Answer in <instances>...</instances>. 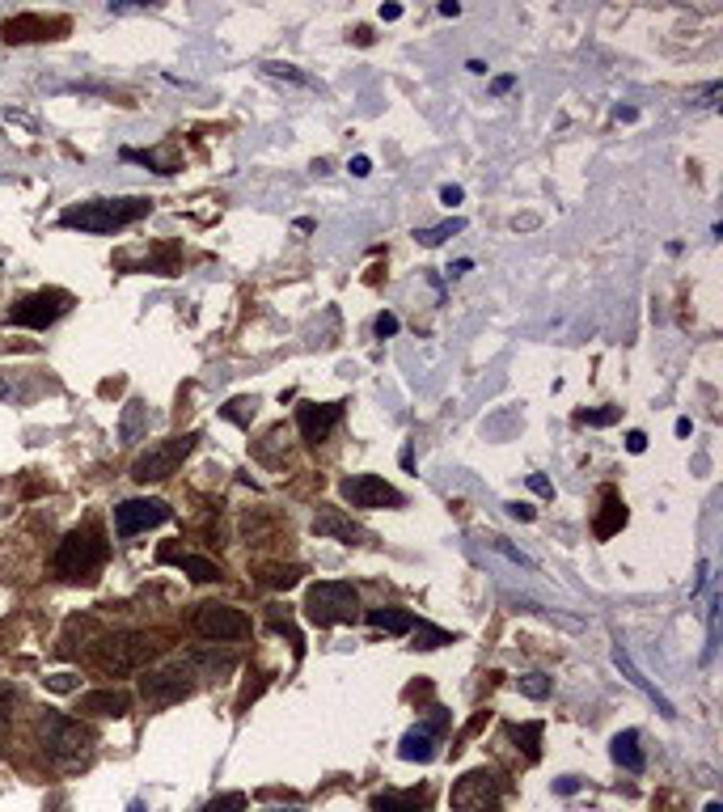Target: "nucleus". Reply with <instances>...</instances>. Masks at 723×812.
Instances as JSON below:
<instances>
[{
	"mask_svg": "<svg viewBox=\"0 0 723 812\" xmlns=\"http://www.w3.org/2000/svg\"><path fill=\"white\" fill-rule=\"evenodd\" d=\"M111 559V541L97 517H89L85 525H76L73 533H64L56 550V576L68 584H94L97 571Z\"/></svg>",
	"mask_w": 723,
	"mask_h": 812,
	"instance_id": "nucleus-1",
	"label": "nucleus"
},
{
	"mask_svg": "<svg viewBox=\"0 0 723 812\" xmlns=\"http://www.w3.org/2000/svg\"><path fill=\"white\" fill-rule=\"evenodd\" d=\"M152 212V199L144 195H123V199H89V203H68L59 212L64 229H81V233H114L135 225L140 216Z\"/></svg>",
	"mask_w": 723,
	"mask_h": 812,
	"instance_id": "nucleus-2",
	"label": "nucleus"
},
{
	"mask_svg": "<svg viewBox=\"0 0 723 812\" xmlns=\"http://www.w3.org/2000/svg\"><path fill=\"white\" fill-rule=\"evenodd\" d=\"M157 656H161V643H157V635H144V631H114L89 647V660L102 673H140Z\"/></svg>",
	"mask_w": 723,
	"mask_h": 812,
	"instance_id": "nucleus-3",
	"label": "nucleus"
},
{
	"mask_svg": "<svg viewBox=\"0 0 723 812\" xmlns=\"http://www.w3.org/2000/svg\"><path fill=\"white\" fill-rule=\"evenodd\" d=\"M38 745L56 766H76L94 754V728L73 716H59V711H42L38 716Z\"/></svg>",
	"mask_w": 723,
	"mask_h": 812,
	"instance_id": "nucleus-4",
	"label": "nucleus"
},
{
	"mask_svg": "<svg viewBox=\"0 0 723 812\" xmlns=\"http://www.w3.org/2000/svg\"><path fill=\"white\" fill-rule=\"evenodd\" d=\"M356 609H360V597H356L351 584H342V580H318V584H309V593H304V618L313 622L318 631L351 622Z\"/></svg>",
	"mask_w": 723,
	"mask_h": 812,
	"instance_id": "nucleus-5",
	"label": "nucleus"
},
{
	"mask_svg": "<svg viewBox=\"0 0 723 812\" xmlns=\"http://www.w3.org/2000/svg\"><path fill=\"white\" fill-rule=\"evenodd\" d=\"M195 445H199V432H182V436H170V440H161V445H149L132 462V479L135 483H165L173 470L190 457V448Z\"/></svg>",
	"mask_w": 723,
	"mask_h": 812,
	"instance_id": "nucleus-6",
	"label": "nucleus"
},
{
	"mask_svg": "<svg viewBox=\"0 0 723 812\" xmlns=\"http://www.w3.org/2000/svg\"><path fill=\"white\" fill-rule=\"evenodd\" d=\"M73 310V292L64 288H42L21 296L18 305L9 310V326H30V330H47L51 322H59L64 313Z\"/></svg>",
	"mask_w": 723,
	"mask_h": 812,
	"instance_id": "nucleus-7",
	"label": "nucleus"
},
{
	"mask_svg": "<svg viewBox=\"0 0 723 812\" xmlns=\"http://www.w3.org/2000/svg\"><path fill=\"white\" fill-rule=\"evenodd\" d=\"M499 795H504L499 774L482 766V770H470L457 778L453 792H449V804H453V812H491L499 804Z\"/></svg>",
	"mask_w": 723,
	"mask_h": 812,
	"instance_id": "nucleus-8",
	"label": "nucleus"
},
{
	"mask_svg": "<svg viewBox=\"0 0 723 812\" xmlns=\"http://www.w3.org/2000/svg\"><path fill=\"white\" fill-rule=\"evenodd\" d=\"M339 495L351 508H402L406 503V495L385 483L381 474H347L339 483Z\"/></svg>",
	"mask_w": 723,
	"mask_h": 812,
	"instance_id": "nucleus-9",
	"label": "nucleus"
},
{
	"mask_svg": "<svg viewBox=\"0 0 723 812\" xmlns=\"http://www.w3.org/2000/svg\"><path fill=\"white\" fill-rule=\"evenodd\" d=\"M195 631L204 639H216V643H225V639H246L250 618L242 609H233V605L204 601V605H195Z\"/></svg>",
	"mask_w": 723,
	"mask_h": 812,
	"instance_id": "nucleus-10",
	"label": "nucleus"
},
{
	"mask_svg": "<svg viewBox=\"0 0 723 812\" xmlns=\"http://www.w3.org/2000/svg\"><path fill=\"white\" fill-rule=\"evenodd\" d=\"M173 512L165 500H123L114 503V533L119 538H135V533H144V529H157V525H165Z\"/></svg>",
	"mask_w": 723,
	"mask_h": 812,
	"instance_id": "nucleus-11",
	"label": "nucleus"
},
{
	"mask_svg": "<svg viewBox=\"0 0 723 812\" xmlns=\"http://www.w3.org/2000/svg\"><path fill=\"white\" fill-rule=\"evenodd\" d=\"M190 686L187 673H178V669H161V673H144L140 677V698L149 702V707H173V702H182V698H190Z\"/></svg>",
	"mask_w": 723,
	"mask_h": 812,
	"instance_id": "nucleus-12",
	"label": "nucleus"
},
{
	"mask_svg": "<svg viewBox=\"0 0 723 812\" xmlns=\"http://www.w3.org/2000/svg\"><path fill=\"white\" fill-rule=\"evenodd\" d=\"M68 30V18H42V13H18L0 26V39L4 42H42V39H59Z\"/></svg>",
	"mask_w": 723,
	"mask_h": 812,
	"instance_id": "nucleus-13",
	"label": "nucleus"
},
{
	"mask_svg": "<svg viewBox=\"0 0 723 812\" xmlns=\"http://www.w3.org/2000/svg\"><path fill=\"white\" fill-rule=\"evenodd\" d=\"M444 724H449V716H444V711L436 707L427 724L411 728V732L402 736V745H398V757H402V762H432V757H436V745H440V732H444Z\"/></svg>",
	"mask_w": 723,
	"mask_h": 812,
	"instance_id": "nucleus-14",
	"label": "nucleus"
},
{
	"mask_svg": "<svg viewBox=\"0 0 723 812\" xmlns=\"http://www.w3.org/2000/svg\"><path fill=\"white\" fill-rule=\"evenodd\" d=\"M342 419V402H304L296 410V427H301L304 445H322L326 436L339 427Z\"/></svg>",
	"mask_w": 723,
	"mask_h": 812,
	"instance_id": "nucleus-15",
	"label": "nucleus"
},
{
	"mask_svg": "<svg viewBox=\"0 0 723 812\" xmlns=\"http://www.w3.org/2000/svg\"><path fill=\"white\" fill-rule=\"evenodd\" d=\"M313 533H318V538L347 541V546H364V541H368V529L351 521L342 508H318V517H313Z\"/></svg>",
	"mask_w": 723,
	"mask_h": 812,
	"instance_id": "nucleus-16",
	"label": "nucleus"
},
{
	"mask_svg": "<svg viewBox=\"0 0 723 812\" xmlns=\"http://www.w3.org/2000/svg\"><path fill=\"white\" fill-rule=\"evenodd\" d=\"M127 711H132V698L123 690H89V694H81V716L123 719Z\"/></svg>",
	"mask_w": 723,
	"mask_h": 812,
	"instance_id": "nucleus-17",
	"label": "nucleus"
},
{
	"mask_svg": "<svg viewBox=\"0 0 723 812\" xmlns=\"http://www.w3.org/2000/svg\"><path fill=\"white\" fill-rule=\"evenodd\" d=\"M157 559L173 563V567H178V571H187L195 584L220 580V567H216L212 559H204V555H182V550H173V546H161V550H157Z\"/></svg>",
	"mask_w": 723,
	"mask_h": 812,
	"instance_id": "nucleus-18",
	"label": "nucleus"
},
{
	"mask_svg": "<svg viewBox=\"0 0 723 812\" xmlns=\"http://www.w3.org/2000/svg\"><path fill=\"white\" fill-rule=\"evenodd\" d=\"M622 525H627V503H622V495H618L613 486H605V491H601V512H596V521H592V533L601 541H609L613 533H622Z\"/></svg>",
	"mask_w": 723,
	"mask_h": 812,
	"instance_id": "nucleus-19",
	"label": "nucleus"
},
{
	"mask_svg": "<svg viewBox=\"0 0 723 812\" xmlns=\"http://www.w3.org/2000/svg\"><path fill=\"white\" fill-rule=\"evenodd\" d=\"M427 804H432V792H427V787L373 795V812H427Z\"/></svg>",
	"mask_w": 723,
	"mask_h": 812,
	"instance_id": "nucleus-20",
	"label": "nucleus"
},
{
	"mask_svg": "<svg viewBox=\"0 0 723 812\" xmlns=\"http://www.w3.org/2000/svg\"><path fill=\"white\" fill-rule=\"evenodd\" d=\"M609 754H613V762L622 766V770H630V774H643V749H639V732L635 728H627V732H618L613 736V745H609Z\"/></svg>",
	"mask_w": 723,
	"mask_h": 812,
	"instance_id": "nucleus-21",
	"label": "nucleus"
},
{
	"mask_svg": "<svg viewBox=\"0 0 723 812\" xmlns=\"http://www.w3.org/2000/svg\"><path fill=\"white\" fill-rule=\"evenodd\" d=\"M368 626L385 631V635H411L415 631V614H406L398 605H381V609H368Z\"/></svg>",
	"mask_w": 723,
	"mask_h": 812,
	"instance_id": "nucleus-22",
	"label": "nucleus"
},
{
	"mask_svg": "<svg viewBox=\"0 0 723 812\" xmlns=\"http://www.w3.org/2000/svg\"><path fill=\"white\" fill-rule=\"evenodd\" d=\"M144 427H149V406H144V402H127V406H123V419H119V440H123V445H135Z\"/></svg>",
	"mask_w": 723,
	"mask_h": 812,
	"instance_id": "nucleus-23",
	"label": "nucleus"
},
{
	"mask_svg": "<svg viewBox=\"0 0 723 812\" xmlns=\"http://www.w3.org/2000/svg\"><path fill=\"white\" fill-rule=\"evenodd\" d=\"M508 736L516 740V749H525L529 762L542 757V724H537V719H533V724H508Z\"/></svg>",
	"mask_w": 723,
	"mask_h": 812,
	"instance_id": "nucleus-24",
	"label": "nucleus"
},
{
	"mask_svg": "<svg viewBox=\"0 0 723 812\" xmlns=\"http://www.w3.org/2000/svg\"><path fill=\"white\" fill-rule=\"evenodd\" d=\"M187 664H204L212 673H233L237 669V656L233 652H208V647H199V652H190Z\"/></svg>",
	"mask_w": 723,
	"mask_h": 812,
	"instance_id": "nucleus-25",
	"label": "nucleus"
},
{
	"mask_svg": "<svg viewBox=\"0 0 723 812\" xmlns=\"http://www.w3.org/2000/svg\"><path fill=\"white\" fill-rule=\"evenodd\" d=\"M465 229V220H444V225H432V229H419L415 237H419V246H427V250H432V246H444V241H449V237H457V233Z\"/></svg>",
	"mask_w": 723,
	"mask_h": 812,
	"instance_id": "nucleus-26",
	"label": "nucleus"
},
{
	"mask_svg": "<svg viewBox=\"0 0 723 812\" xmlns=\"http://www.w3.org/2000/svg\"><path fill=\"white\" fill-rule=\"evenodd\" d=\"M266 622H271V631H280V635H288V643H292V652H296V660L304 656V639H301V631L292 626V622L280 614V605H271L266 609Z\"/></svg>",
	"mask_w": 723,
	"mask_h": 812,
	"instance_id": "nucleus-27",
	"label": "nucleus"
},
{
	"mask_svg": "<svg viewBox=\"0 0 723 812\" xmlns=\"http://www.w3.org/2000/svg\"><path fill=\"white\" fill-rule=\"evenodd\" d=\"M444 643H453L449 631H440V626H432V622H415V647L432 652V647H444Z\"/></svg>",
	"mask_w": 723,
	"mask_h": 812,
	"instance_id": "nucleus-28",
	"label": "nucleus"
},
{
	"mask_svg": "<svg viewBox=\"0 0 723 812\" xmlns=\"http://www.w3.org/2000/svg\"><path fill=\"white\" fill-rule=\"evenodd\" d=\"M254 410H258V398H233L228 406H220V415H225V419H233L237 427H250Z\"/></svg>",
	"mask_w": 723,
	"mask_h": 812,
	"instance_id": "nucleus-29",
	"label": "nucleus"
},
{
	"mask_svg": "<svg viewBox=\"0 0 723 812\" xmlns=\"http://www.w3.org/2000/svg\"><path fill=\"white\" fill-rule=\"evenodd\" d=\"M622 419V406H605V410H575V424H588V427H609Z\"/></svg>",
	"mask_w": 723,
	"mask_h": 812,
	"instance_id": "nucleus-30",
	"label": "nucleus"
},
{
	"mask_svg": "<svg viewBox=\"0 0 723 812\" xmlns=\"http://www.w3.org/2000/svg\"><path fill=\"white\" fill-rule=\"evenodd\" d=\"M520 694L533 698V702L550 698V677H546V673H525V677H520Z\"/></svg>",
	"mask_w": 723,
	"mask_h": 812,
	"instance_id": "nucleus-31",
	"label": "nucleus"
},
{
	"mask_svg": "<svg viewBox=\"0 0 723 812\" xmlns=\"http://www.w3.org/2000/svg\"><path fill=\"white\" fill-rule=\"evenodd\" d=\"M296 580H301V567H266L263 571L266 588H292Z\"/></svg>",
	"mask_w": 723,
	"mask_h": 812,
	"instance_id": "nucleus-32",
	"label": "nucleus"
},
{
	"mask_svg": "<svg viewBox=\"0 0 723 812\" xmlns=\"http://www.w3.org/2000/svg\"><path fill=\"white\" fill-rule=\"evenodd\" d=\"M246 792H225V795H216V800H208V808L204 812H246Z\"/></svg>",
	"mask_w": 723,
	"mask_h": 812,
	"instance_id": "nucleus-33",
	"label": "nucleus"
},
{
	"mask_svg": "<svg viewBox=\"0 0 723 812\" xmlns=\"http://www.w3.org/2000/svg\"><path fill=\"white\" fill-rule=\"evenodd\" d=\"M21 702L18 686H9V681H0V724H9L13 719V707Z\"/></svg>",
	"mask_w": 723,
	"mask_h": 812,
	"instance_id": "nucleus-34",
	"label": "nucleus"
},
{
	"mask_svg": "<svg viewBox=\"0 0 723 812\" xmlns=\"http://www.w3.org/2000/svg\"><path fill=\"white\" fill-rule=\"evenodd\" d=\"M42 686H47L51 694H68V690H76V677L73 673H56V677H42Z\"/></svg>",
	"mask_w": 723,
	"mask_h": 812,
	"instance_id": "nucleus-35",
	"label": "nucleus"
},
{
	"mask_svg": "<svg viewBox=\"0 0 723 812\" xmlns=\"http://www.w3.org/2000/svg\"><path fill=\"white\" fill-rule=\"evenodd\" d=\"M263 68L271 73V77H288V80H296V85H309V77H301L292 64H263Z\"/></svg>",
	"mask_w": 723,
	"mask_h": 812,
	"instance_id": "nucleus-36",
	"label": "nucleus"
},
{
	"mask_svg": "<svg viewBox=\"0 0 723 812\" xmlns=\"http://www.w3.org/2000/svg\"><path fill=\"white\" fill-rule=\"evenodd\" d=\"M373 330H377L381 339H389V334H398V318L394 313H381L377 322H373Z\"/></svg>",
	"mask_w": 723,
	"mask_h": 812,
	"instance_id": "nucleus-37",
	"label": "nucleus"
},
{
	"mask_svg": "<svg viewBox=\"0 0 723 812\" xmlns=\"http://www.w3.org/2000/svg\"><path fill=\"white\" fill-rule=\"evenodd\" d=\"M347 170H351L356 178H368L373 174V161H368V157H351V165H347Z\"/></svg>",
	"mask_w": 723,
	"mask_h": 812,
	"instance_id": "nucleus-38",
	"label": "nucleus"
},
{
	"mask_svg": "<svg viewBox=\"0 0 723 812\" xmlns=\"http://www.w3.org/2000/svg\"><path fill=\"white\" fill-rule=\"evenodd\" d=\"M465 195H461V187H440V203H449V208H457Z\"/></svg>",
	"mask_w": 723,
	"mask_h": 812,
	"instance_id": "nucleus-39",
	"label": "nucleus"
},
{
	"mask_svg": "<svg viewBox=\"0 0 723 812\" xmlns=\"http://www.w3.org/2000/svg\"><path fill=\"white\" fill-rule=\"evenodd\" d=\"M373 39H377V34H373L368 26H356V30H351V42H360V47H373Z\"/></svg>",
	"mask_w": 723,
	"mask_h": 812,
	"instance_id": "nucleus-40",
	"label": "nucleus"
},
{
	"mask_svg": "<svg viewBox=\"0 0 723 812\" xmlns=\"http://www.w3.org/2000/svg\"><path fill=\"white\" fill-rule=\"evenodd\" d=\"M508 517H516V521H533V508L529 503H508Z\"/></svg>",
	"mask_w": 723,
	"mask_h": 812,
	"instance_id": "nucleus-41",
	"label": "nucleus"
},
{
	"mask_svg": "<svg viewBox=\"0 0 723 812\" xmlns=\"http://www.w3.org/2000/svg\"><path fill=\"white\" fill-rule=\"evenodd\" d=\"M482 724H487V711H478V716L470 719V724H465V732H461V740H470V736H478V728H482Z\"/></svg>",
	"mask_w": 723,
	"mask_h": 812,
	"instance_id": "nucleus-42",
	"label": "nucleus"
},
{
	"mask_svg": "<svg viewBox=\"0 0 723 812\" xmlns=\"http://www.w3.org/2000/svg\"><path fill=\"white\" fill-rule=\"evenodd\" d=\"M627 448H630V453H643V448H647V436H643V432H630V436H627Z\"/></svg>",
	"mask_w": 723,
	"mask_h": 812,
	"instance_id": "nucleus-43",
	"label": "nucleus"
},
{
	"mask_svg": "<svg viewBox=\"0 0 723 812\" xmlns=\"http://www.w3.org/2000/svg\"><path fill=\"white\" fill-rule=\"evenodd\" d=\"M554 787H558L563 795H575V792H580V778H558Z\"/></svg>",
	"mask_w": 723,
	"mask_h": 812,
	"instance_id": "nucleus-44",
	"label": "nucleus"
},
{
	"mask_svg": "<svg viewBox=\"0 0 723 812\" xmlns=\"http://www.w3.org/2000/svg\"><path fill=\"white\" fill-rule=\"evenodd\" d=\"M402 18V4H381V21H398Z\"/></svg>",
	"mask_w": 723,
	"mask_h": 812,
	"instance_id": "nucleus-45",
	"label": "nucleus"
},
{
	"mask_svg": "<svg viewBox=\"0 0 723 812\" xmlns=\"http://www.w3.org/2000/svg\"><path fill=\"white\" fill-rule=\"evenodd\" d=\"M529 486L537 491V495H550V483H546L542 474H529Z\"/></svg>",
	"mask_w": 723,
	"mask_h": 812,
	"instance_id": "nucleus-46",
	"label": "nucleus"
},
{
	"mask_svg": "<svg viewBox=\"0 0 723 812\" xmlns=\"http://www.w3.org/2000/svg\"><path fill=\"white\" fill-rule=\"evenodd\" d=\"M512 85H516V77H495V85H491V89H495V94H508Z\"/></svg>",
	"mask_w": 723,
	"mask_h": 812,
	"instance_id": "nucleus-47",
	"label": "nucleus"
},
{
	"mask_svg": "<svg viewBox=\"0 0 723 812\" xmlns=\"http://www.w3.org/2000/svg\"><path fill=\"white\" fill-rule=\"evenodd\" d=\"M470 267H474V263H470V258H461V263H453V267H449V275H465Z\"/></svg>",
	"mask_w": 723,
	"mask_h": 812,
	"instance_id": "nucleus-48",
	"label": "nucleus"
},
{
	"mask_svg": "<svg viewBox=\"0 0 723 812\" xmlns=\"http://www.w3.org/2000/svg\"><path fill=\"white\" fill-rule=\"evenodd\" d=\"M0 398H13V381H9L4 372H0Z\"/></svg>",
	"mask_w": 723,
	"mask_h": 812,
	"instance_id": "nucleus-49",
	"label": "nucleus"
},
{
	"mask_svg": "<svg viewBox=\"0 0 723 812\" xmlns=\"http://www.w3.org/2000/svg\"><path fill=\"white\" fill-rule=\"evenodd\" d=\"M706 812H723V804H706Z\"/></svg>",
	"mask_w": 723,
	"mask_h": 812,
	"instance_id": "nucleus-50",
	"label": "nucleus"
}]
</instances>
